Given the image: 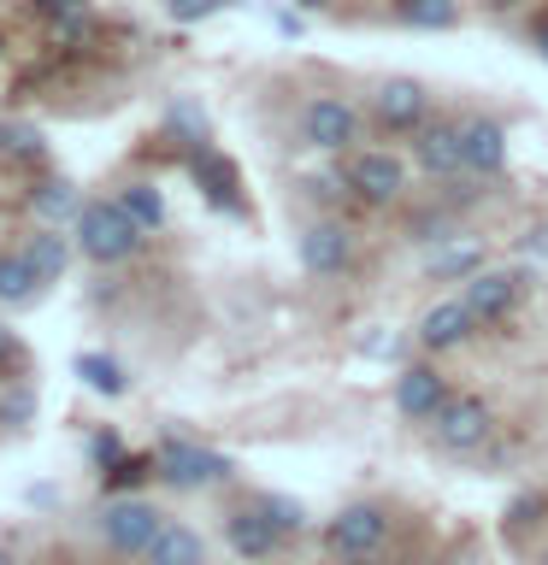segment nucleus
I'll return each mask as SVG.
<instances>
[{
  "label": "nucleus",
  "mask_w": 548,
  "mask_h": 565,
  "mask_svg": "<svg viewBox=\"0 0 548 565\" xmlns=\"http://www.w3.org/2000/svg\"><path fill=\"white\" fill-rule=\"evenodd\" d=\"M77 242H83L88 259L113 265V259H130V254H136L141 224H136L118 201H88V206L77 212Z\"/></svg>",
  "instance_id": "nucleus-1"
},
{
  "label": "nucleus",
  "mask_w": 548,
  "mask_h": 565,
  "mask_svg": "<svg viewBox=\"0 0 548 565\" xmlns=\"http://www.w3.org/2000/svg\"><path fill=\"white\" fill-rule=\"evenodd\" d=\"M383 536H389V512H383L378 501H354V507H342V512L330 519V530H325L330 554H342V559L378 554Z\"/></svg>",
  "instance_id": "nucleus-2"
},
{
  "label": "nucleus",
  "mask_w": 548,
  "mask_h": 565,
  "mask_svg": "<svg viewBox=\"0 0 548 565\" xmlns=\"http://www.w3.org/2000/svg\"><path fill=\"white\" fill-rule=\"evenodd\" d=\"M431 436H436V448H449V454L484 448V436H489V406L477 401V395H449V401L436 406V418H431Z\"/></svg>",
  "instance_id": "nucleus-3"
},
{
  "label": "nucleus",
  "mask_w": 548,
  "mask_h": 565,
  "mask_svg": "<svg viewBox=\"0 0 548 565\" xmlns=\"http://www.w3.org/2000/svg\"><path fill=\"white\" fill-rule=\"evenodd\" d=\"M301 136H307V148H318V153H342L360 141V113L336 95H318V100H307V113H301Z\"/></svg>",
  "instance_id": "nucleus-4"
},
{
  "label": "nucleus",
  "mask_w": 548,
  "mask_h": 565,
  "mask_svg": "<svg viewBox=\"0 0 548 565\" xmlns=\"http://www.w3.org/2000/svg\"><path fill=\"white\" fill-rule=\"evenodd\" d=\"M159 477H166V483H177V489H201V483H219V477H230V459L194 448V441H166V448H159Z\"/></svg>",
  "instance_id": "nucleus-5"
},
{
  "label": "nucleus",
  "mask_w": 548,
  "mask_h": 565,
  "mask_svg": "<svg viewBox=\"0 0 548 565\" xmlns=\"http://www.w3.org/2000/svg\"><path fill=\"white\" fill-rule=\"evenodd\" d=\"M159 512L148 501H113L101 512V530H106V542L118 547V554H148V542L159 536Z\"/></svg>",
  "instance_id": "nucleus-6"
},
{
  "label": "nucleus",
  "mask_w": 548,
  "mask_h": 565,
  "mask_svg": "<svg viewBox=\"0 0 548 565\" xmlns=\"http://www.w3.org/2000/svg\"><path fill=\"white\" fill-rule=\"evenodd\" d=\"M371 106H378V124L389 136H407L431 118V95H424V83H413V77H389Z\"/></svg>",
  "instance_id": "nucleus-7"
},
{
  "label": "nucleus",
  "mask_w": 548,
  "mask_h": 565,
  "mask_svg": "<svg viewBox=\"0 0 548 565\" xmlns=\"http://www.w3.org/2000/svg\"><path fill=\"white\" fill-rule=\"evenodd\" d=\"M348 189L371 206H389V201H401V189H407V166L396 153H360L348 166Z\"/></svg>",
  "instance_id": "nucleus-8"
},
{
  "label": "nucleus",
  "mask_w": 548,
  "mask_h": 565,
  "mask_svg": "<svg viewBox=\"0 0 548 565\" xmlns=\"http://www.w3.org/2000/svg\"><path fill=\"white\" fill-rule=\"evenodd\" d=\"M348 259H354V236H348V224H307L301 230V265H307L313 277H336V271H348Z\"/></svg>",
  "instance_id": "nucleus-9"
},
{
  "label": "nucleus",
  "mask_w": 548,
  "mask_h": 565,
  "mask_svg": "<svg viewBox=\"0 0 548 565\" xmlns=\"http://www.w3.org/2000/svg\"><path fill=\"white\" fill-rule=\"evenodd\" d=\"M460 153H466V171L472 177H495L507 166V130L495 118H460Z\"/></svg>",
  "instance_id": "nucleus-10"
},
{
  "label": "nucleus",
  "mask_w": 548,
  "mask_h": 565,
  "mask_svg": "<svg viewBox=\"0 0 548 565\" xmlns=\"http://www.w3.org/2000/svg\"><path fill=\"white\" fill-rule=\"evenodd\" d=\"M472 330H477V312L466 307V295H460V300H436V307L419 318V342L431 353H449L460 342H472Z\"/></svg>",
  "instance_id": "nucleus-11"
},
{
  "label": "nucleus",
  "mask_w": 548,
  "mask_h": 565,
  "mask_svg": "<svg viewBox=\"0 0 548 565\" xmlns=\"http://www.w3.org/2000/svg\"><path fill=\"white\" fill-rule=\"evenodd\" d=\"M442 401H449V377L436 365H407L396 377V413L401 418H436Z\"/></svg>",
  "instance_id": "nucleus-12"
},
{
  "label": "nucleus",
  "mask_w": 548,
  "mask_h": 565,
  "mask_svg": "<svg viewBox=\"0 0 548 565\" xmlns=\"http://www.w3.org/2000/svg\"><path fill=\"white\" fill-rule=\"evenodd\" d=\"M413 159L424 177H460L466 171V153H460V124H419V141H413Z\"/></svg>",
  "instance_id": "nucleus-13"
},
{
  "label": "nucleus",
  "mask_w": 548,
  "mask_h": 565,
  "mask_svg": "<svg viewBox=\"0 0 548 565\" xmlns=\"http://www.w3.org/2000/svg\"><path fill=\"white\" fill-rule=\"evenodd\" d=\"M519 289H525L519 271H472V277H466V307L477 312V324H495V318L513 312Z\"/></svg>",
  "instance_id": "nucleus-14"
},
{
  "label": "nucleus",
  "mask_w": 548,
  "mask_h": 565,
  "mask_svg": "<svg viewBox=\"0 0 548 565\" xmlns=\"http://www.w3.org/2000/svg\"><path fill=\"white\" fill-rule=\"evenodd\" d=\"M277 542H283V530L265 519V507H247L230 519V547H236L242 559H265V554H277Z\"/></svg>",
  "instance_id": "nucleus-15"
},
{
  "label": "nucleus",
  "mask_w": 548,
  "mask_h": 565,
  "mask_svg": "<svg viewBox=\"0 0 548 565\" xmlns=\"http://www.w3.org/2000/svg\"><path fill=\"white\" fill-rule=\"evenodd\" d=\"M148 565H207V542L189 524H159V536L148 542Z\"/></svg>",
  "instance_id": "nucleus-16"
},
{
  "label": "nucleus",
  "mask_w": 548,
  "mask_h": 565,
  "mask_svg": "<svg viewBox=\"0 0 548 565\" xmlns=\"http://www.w3.org/2000/svg\"><path fill=\"white\" fill-rule=\"evenodd\" d=\"M396 18L407 30H454L460 0H396Z\"/></svg>",
  "instance_id": "nucleus-17"
},
{
  "label": "nucleus",
  "mask_w": 548,
  "mask_h": 565,
  "mask_svg": "<svg viewBox=\"0 0 548 565\" xmlns=\"http://www.w3.org/2000/svg\"><path fill=\"white\" fill-rule=\"evenodd\" d=\"M35 212H42V218H77L83 212V201H77V189L65 183V177H48V183H35Z\"/></svg>",
  "instance_id": "nucleus-18"
},
{
  "label": "nucleus",
  "mask_w": 548,
  "mask_h": 565,
  "mask_svg": "<svg viewBox=\"0 0 548 565\" xmlns=\"http://www.w3.org/2000/svg\"><path fill=\"white\" fill-rule=\"evenodd\" d=\"M77 377L95 388V395H124V371L106 353H77Z\"/></svg>",
  "instance_id": "nucleus-19"
},
{
  "label": "nucleus",
  "mask_w": 548,
  "mask_h": 565,
  "mask_svg": "<svg viewBox=\"0 0 548 565\" xmlns=\"http://www.w3.org/2000/svg\"><path fill=\"white\" fill-rule=\"evenodd\" d=\"M189 171L201 177V189L212 194V201H219V206H230V183H236V171H230L219 153H207V148H201V153L189 159Z\"/></svg>",
  "instance_id": "nucleus-20"
},
{
  "label": "nucleus",
  "mask_w": 548,
  "mask_h": 565,
  "mask_svg": "<svg viewBox=\"0 0 548 565\" xmlns=\"http://www.w3.org/2000/svg\"><path fill=\"white\" fill-rule=\"evenodd\" d=\"M35 265L24 254H0V300H30L35 295Z\"/></svg>",
  "instance_id": "nucleus-21"
},
{
  "label": "nucleus",
  "mask_w": 548,
  "mask_h": 565,
  "mask_svg": "<svg viewBox=\"0 0 548 565\" xmlns=\"http://www.w3.org/2000/svg\"><path fill=\"white\" fill-rule=\"evenodd\" d=\"M118 206L130 212V218L141 224V230H154V224H166V201H159V189H148V183H130L118 194Z\"/></svg>",
  "instance_id": "nucleus-22"
},
{
  "label": "nucleus",
  "mask_w": 548,
  "mask_h": 565,
  "mask_svg": "<svg viewBox=\"0 0 548 565\" xmlns=\"http://www.w3.org/2000/svg\"><path fill=\"white\" fill-rule=\"evenodd\" d=\"M24 259L35 265V277H42V282H53V277L65 271V259H71V254H65V242H60V236H35V242L24 247Z\"/></svg>",
  "instance_id": "nucleus-23"
},
{
  "label": "nucleus",
  "mask_w": 548,
  "mask_h": 565,
  "mask_svg": "<svg viewBox=\"0 0 548 565\" xmlns=\"http://www.w3.org/2000/svg\"><path fill=\"white\" fill-rule=\"evenodd\" d=\"M484 271L477 265V247H449V254H431V277H472Z\"/></svg>",
  "instance_id": "nucleus-24"
},
{
  "label": "nucleus",
  "mask_w": 548,
  "mask_h": 565,
  "mask_svg": "<svg viewBox=\"0 0 548 565\" xmlns=\"http://www.w3.org/2000/svg\"><path fill=\"white\" fill-rule=\"evenodd\" d=\"M260 507H265V519H272V524L283 530V536H289V530H301V524H307V512H301L295 501H283V494H265Z\"/></svg>",
  "instance_id": "nucleus-25"
},
{
  "label": "nucleus",
  "mask_w": 548,
  "mask_h": 565,
  "mask_svg": "<svg viewBox=\"0 0 548 565\" xmlns=\"http://www.w3.org/2000/svg\"><path fill=\"white\" fill-rule=\"evenodd\" d=\"M219 7H224V0H171V18H177V24H201V18L219 12Z\"/></svg>",
  "instance_id": "nucleus-26"
},
{
  "label": "nucleus",
  "mask_w": 548,
  "mask_h": 565,
  "mask_svg": "<svg viewBox=\"0 0 548 565\" xmlns=\"http://www.w3.org/2000/svg\"><path fill=\"white\" fill-rule=\"evenodd\" d=\"M141 477H148V459H124V466L113 471V483H118V489H130V483H141Z\"/></svg>",
  "instance_id": "nucleus-27"
},
{
  "label": "nucleus",
  "mask_w": 548,
  "mask_h": 565,
  "mask_svg": "<svg viewBox=\"0 0 548 565\" xmlns=\"http://www.w3.org/2000/svg\"><path fill=\"white\" fill-rule=\"evenodd\" d=\"M30 406H35L30 395H12V401H7V424H24V418H30Z\"/></svg>",
  "instance_id": "nucleus-28"
},
{
  "label": "nucleus",
  "mask_w": 548,
  "mask_h": 565,
  "mask_svg": "<svg viewBox=\"0 0 548 565\" xmlns=\"http://www.w3.org/2000/svg\"><path fill=\"white\" fill-rule=\"evenodd\" d=\"M530 47H537L542 60H548V18H537V24H530Z\"/></svg>",
  "instance_id": "nucleus-29"
},
{
  "label": "nucleus",
  "mask_w": 548,
  "mask_h": 565,
  "mask_svg": "<svg viewBox=\"0 0 548 565\" xmlns=\"http://www.w3.org/2000/svg\"><path fill=\"white\" fill-rule=\"evenodd\" d=\"M18 360V342H12V330H0V365Z\"/></svg>",
  "instance_id": "nucleus-30"
},
{
  "label": "nucleus",
  "mask_w": 548,
  "mask_h": 565,
  "mask_svg": "<svg viewBox=\"0 0 548 565\" xmlns=\"http://www.w3.org/2000/svg\"><path fill=\"white\" fill-rule=\"evenodd\" d=\"M12 153V124H0V159Z\"/></svg>",
  "instance_id": "nucleus-31"
},
{
  "label": "nucleus",
  "mask_w": 548,
  "mask_h": 565,
  "mask_svg": "<svg viewBox=\"0 0 548 565\" xmlns=\"http://www.w3.org/2000/svg\"><path fill=\"white\" fill-rule=\"evenodd\" d=\"M348 565H383L378 554H360V559H348Z\"/></svg>",
  "instance_id": "nucleus-32"
},
{
  "label": "nucleus",
  "mask_w": 548,
  "mask_h": 565,
  "mask_svg": "<svg viewBox=\"0 0 548 565\" xmlns=\"http://www.w3.org/2000/svg\"><path fill=\"white\" fill-rule=\"evenodd\" d=\"M42 7H53V12H65V7H71V0H42Z\"/></svg>",
  "instance_id": "nucleus-33"
},
{
  "label": "nucleus",
  "mask_w": 548,
  "mask_h": 565,
  "mask_svg": "<svg viewBox=\"0 0 548 565\" xmlns=\"http://www.w3.org/2000/svg\"><path fill=\"white\" fill-rule=\"evenodd\" d=\"M301 7H325V0H301Z\"/></svg>",
  "instance_id": "nucleus-34"
},
{
  "label": "nucleus",
  "mask_w": 548,
  "mask_h": 565,
  "mask_svg": "<svg viewBox=\"0 0 548 565\" xmlns=\"http://www.w3.org/2000/svg\"><path fill=\"white\" fill-rule=\"evenodd\" d=\"M0 565H7V554H0Z\"/></svg>",
  "instance_id": "nucleus-35"
}]
</instances>
